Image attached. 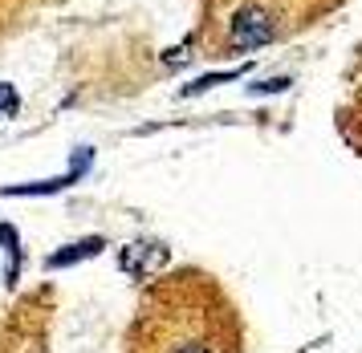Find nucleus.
I'll return each instance as SVG.
<instances>
[{"mask_svg": "<svg viewBox=\"0 0 362 353\" xmlns=\"http://www.w3.org/2000/svg\"><path fill=\"white\" fill-rule=\"evenodd\" d=\"M127 353H236V317L220 285L180 273L139 309Z\"/></svg>", "mask_w": 362, "mask_h": 353, "instance_id": "nucleus-1", "label": "nucleus"}, {"mask_svg": "<svg viewBox=\"0 0 362 353\" xmlns=\"http://www.w3.org/2000/svg\"><path fill=\"white\" fill-rule=\"evenodd\" d=\"M273 20H269V13H261V8H245V13L232 20V32L228 41L232 49H257L264 45V41H273Z\"/></svg>", "mask_w": 362, "mask_h": 353, "instance_id": "nucleus-2", "label": "nucleus"}, {"mask_svg": "<svg viewBox=\"0 0 362 353\" xmlns=\"http://www.w3.org/2000/svg\"><path fill=\"white\" fill-rule=\"evenodd\" d=\"M163 256H167L163 244L143 240V244H131V248L122 252V268H131V273H155V268L163 264Z\"/></svg>", "mask_w": 362, "mask_h": 353, "instance_id": "nucleus-3", "label": "nucleus"}, {"mask_svg": "<svg viewBox=\"0 0 362 353\" xmlns=\"http://www.w3.org/2000/svg\"><path fill=\"white\" fill-rule=\"evenodd\" d=\"M98 248H102V240H82V244H74V248H62L49 264L53 268H57V264H74V260H82L86 252H98Z\"/></svg>", "mask_w": 362, "mask_h": 353, "instance_id": "nucleus-4", "label": "nucleus"}, {"mask_svg": "<svg viewBox=\"0 0 362 353\" xmlns=\"http://www.w3.org/2000/svg\"><path fill=\"white\" fill-rule=\"evenodd\" d=\"M236 73H208V78H199L187 85V94H199V90H208V85H224V81H232Z\"/></svg>", "mask_w": 362, "mask_h": 353, "instance_id": "nucleus-5", "label": "nucleus"}]
</instances>
